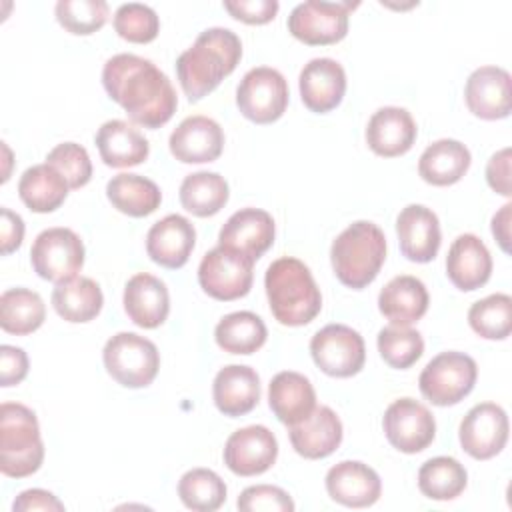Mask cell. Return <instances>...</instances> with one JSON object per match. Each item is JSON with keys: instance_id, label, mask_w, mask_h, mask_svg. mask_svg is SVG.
<instances>
[{"instance_id": "cell-1", "label": "cell", "mask_w": 512, "mask_h": 512, "mask_svg": "<svg viewBox=\"0 0 512 512\" xmlns=\"http://www.w3.org/2000/svg\"><path fill=\"white\" fill-rule=\"evenodd\" d=\"M106 94L124 108L128 118L144 128L164 126L178 108V98L168 76L148 58L116 54L102 68Z\"/></svg>"}, {"instance_id": "cell-2", "label": "cell", "mask_w": 512, "mask_h": 512, "mask_svg": "<svg viewBox=\"0 0 512 512\" xmlns=\"http://www.w3.org/2000/svg\"><path fill=\"white\" fill-rule=\"evenodd\" d=\"M242 58V42L228 28H206L176 60L178 82L190 102L208 96Z\"/></svg>"}, {"instance_id": "cell-3", "label": "cell", "mask_w": 512, "mask_h": 512, "mask_svg": "<svg viewBox=\"0 0 512 512\" xmlns=\"http://www.w3.org/2000/svg\"><path fill=\"white\" fill-rule=\"evenodd\" d=\"M264 288L274 318L284 326H304L312 322L322 296L308 266L292 256L274 260L264 276Z\"/></svg>"}, {"instance_id": "cell-4", "label": "cell", "mask_w": 512, "mask_h": 512, "mask_svg": "<svg viewBox=\"0 0 512 512\" xmlns=\"http://www.w3.org/2000/svg\"><path fill=\"white\" fill-rule=\"evenodd\" d=\"M386 260V236L368 220L352 222L342 230L330 248V262L336 278L354 290L374 282Z\"/></svg>"}, {"instance_id": "cell-5", "label": "cell", "mask_w": 512, "mask_h": 512, "mask_svg": "<svg viewBox=\"0 0 512 512\" xmlns=\"http://www.w3.org/2000/svg\"><path fill=\"white\" fill-rule=\"evenodd\" d=\"M44 460L36 414L18 402L0 406V470L10 478L34 474Z\"/></svg>"}, {"instance_id": "cell-6", "label": "cell", "mask_w": 512, "mask_h": 512, "mask_svg": "<svg viewBox=\"0 0 512 512\" xmlns=\"http://www.w3.org/2000/svg\"><path fill=\"white\" fill-rule=\"evenodd\" d=\"M106 372L126 388H144L152 384L160 368V354L152 340L134 334H114L102 350Z\"/></svg>"}, {"instance_id": "cell-7", "label": "cell", "mask_w": 512, "mask_h": 512, "mask_svg": "<svg viewBox=\"0 0 512 512\" xmlns=\"http://www.w3.org/2000/svg\"><path fill=\"white\" fill-rule=\"evenodd\" d=\"M478 376L472 356L456 350L440 352L420 372L418 386L422 396L434 406H454L464 400Z\"/></svg>"}, {"instance_id": "cell-8", "label": "cell", "mask_w": 512, "mask_h": 512, "mask_svg": "<svg viewBox=\"0 0 512 512\" xmlns=\"http://www.w3.org/2000/svg\"><path fill=\"white\" fill-rule=\"evenodd\" d=\"M254 260L224 246L208 250L198 266V284L214 300H236L250 292Z\"/></svg>"}, {"instance_id": "cell-9", "label": "cell", "mask_w": 512, "mask_h": 512, "mask_svg": "<svg viewBox=\"0 0 512 512\" xmlns=\"http://www.w3.org/2000/svg\"><path fill=\"white\" fill-rule=\"evenodd\" d=\"M236 104L242 116L250 122H276L288 106L286 78L270 66L248 70L236 88Z\"/></svg>"}, {"instance_id": "cell-10", "label": "cell", "mask_w": 512, "mask_h": 512, "mask_svg": "<svg viewBox=\"0 0 512 512\" xmlns=\"http://www.w3.org/2000/svg\"><path fill=\"white\" fill-rule=\"evenodd\" d=\"M356 6L358 2H302L288 16V32L308 46L336 44L346 36L348 16Z\"/></svg>"}, {"instance_id": "cell-11", "label": "cell", "mask_w": 512, "mask_h": 512, "mask_svg": "<svg viewBox=\"0 0 512 512\" xmlns=\"http://www.w3.org/2000/svg\"><path fill=\"white\" fill-rule=\"evenodd\" d=\"M30 262L40 278L58 284L80 272L84 264V244L70 228H46L36 236L30 248Z\"/></svg>"}, {"instance_id": "cell-12", "label": "cell", "mask_w": 512, "mask_h": 512, "mask_svg": "<svg viewBox=\"0 0 512 512\" xmlns=\"http://www.w3.org/2000/svg\"><path fill=\"white\" fill-rule=\"evenodd\" d=\"M314 364L328 376L350 378L358 374L366 360L364 338L346 324H328L310 340Z\"/></svg>"}, {"instance_id": "cell-13", "label": "cell", "mask_w": 512, "mask_h": 512, "mask_svg": "<svg viewBox=\"0 0 512 512\" xmlns=\"http://www.w3.org/2000/svg\"><path fill=\"white\" fill-rule=\"evenodd\" d=\"M382 428L388 442L404 454L422 452L436 436L432 412L414 398L394 400L384 412Z\"/></svg>"}, {"instance_id": "cell-14", "label": "cell", "mask_w": 512, "mask_h": 512, "mask_svg": "<svg viewBox=\"0 0 512 512\" xmlns=\"http://www.w3.org/2000/svg\"><path fill=\"white\" fill-rule=\"evenodd\" d=\"M508 416L494 402H480L460 422V444L476 460H488L502 452L508 442Z\"/></svg>"}, {"instance_id": "cell-15", "label": "cell", "mask_w": 512, "mask_h": 512, "mask_svg": "<svg viewBox=\"0 0 512 512\" xmlns=\"http://www.w3.org/2000/svg\"><path fill=\"white\" fill-rule=\"evenodd\" d=\"M276 456V436L260 424L232 432L224 444V464L236 476H258L272 468Z\"/></svg>"}, {"instance_id": "cell-16", "label": "cell", "mask_w": 512, "mask_h": 512, "mask_svg": "<svg viewBox=\"0 0 512 512\" xmlns=\"http://www.w3.org/2000/svg\"><path fill=\"white\" fill-rule=\"evenodd\" d=\"M168 146L172 156L184 164L214 162L222 154L224 132L216 120L194 114L174 128Z\"/></svg>"}, {"instance_id": "cell-17", "label": "cell", "mask_w": 512, "mask_h": 512, "mask_svg": "<svg viewBox=\"0 0 512 512\" xmlns=\"http://www.w3.org/2000/svg\"><path fill=\"white\" fill-rule=\"evenodd\" d=\"M274 236V220L266 210L242 208L234 212L220 228L218 244L256 262L272 246Z\"/></svg>"}, {"instance_id": "cell-18", "label": "cell", "mask_w": 512, "mask_h": 512, "mask_svg": "<svg viewBox=\"0 0 512 512\" xmlns=\"http://www.w3.org/2000/svg\"><path fill=\"white\" fill-rule=\"evenodd\" d=\"M468 110L482 120H500L510 114V74L500 66L476 68L464 86Z\"/></svg>"}, {"instance_id": "cell-19", "label": "cell", "mask_w": 512, "mask_h": 512, "mask_svg": "<svg viewBox=\"0 0 512 512\" xmlns=\"http://www.w3.org/2000/svg\"><path fill=\"white\" fill-rule=\"evenodd\" d=\"M328 496L348 508H368L382 494V482L374 468L358 460L334 464L326 474Z\"/></svg>"}, {"instance_id": "cell-20", "label": "cell", "mask_w": 512, "mask_h": 512, "mask_svg": "<svg viewBox=\"0 0 512 512\" xmlns=\"http://www.w3.org/2000/svg\"><path fill=\"white\" fill-rule=\"evenodd\" d=\"M396 234L400 252L412 262H430L440 250L442 234L438 216L422 204H408L400 210Z\"/></svg>"}, {"instance_id": "cell-21", "label": "cell", "mask_w": 512, "mask_h": 512, "mask_svg": "<svg viewBox=\"0 0 512 512\" xmlns=\"http://www.w3.org/2000/svg\"><path fill=\"white\" fill-rule=\"evenodd\" d=\"M300 98L316 114L334 110L346 92V72L332 58H312L300 70Z\"/></svg>"}, {"instance_id": "cell-22", "label": "cell", "mask_w": 512, "mask_h": 512, "mask_svg": "<svg viewBox=\"0 0 512 512\" xmlns=\"http://www.w3.org/2000/svg\"><path fill=\"white\" fill-rule=\"evenodd\" d=\"M196 244L192 222L180 214H168L146 234V252L152 262L164 268H182Z\"/></svg>"}, {"instance_id": "cell-23", "label": "cell", "mask_w": 512, "mask_h": 512, "mask_svg": "<svg viewBox=\"0 0 512 512\" xmlns=\"http://www.w3.org/2000/svg\"><path fill=\"white\" fill-rule=\"evenodd\" d=\"M416 140V122L406 108H378L366 126V142L370 150L384 158L406 154Z\"/></svg>"}, {"instance_id": "cell-24", "label": "cell", "mask_w": 512, "mask_h": 512, "mask_svg": "<svg viewBox=\"0 0 512 512\" xmlns=\"http://www.w3.org/2000/svg\"><path fill=\"white\" fill-rule=\"evenodd\" d=\"M446 274L464 292L482 288L492 274V256L476 234H460L448 250Z\"/></svg>"}, {"instance_id": "cell-25", "label": "cell", "mask_w": 512, "mask_h": 512, "mask_svg": "<svg viewBox=\"0 0 512 512\" xmlns=\"http://www.w3.org/2000/svg\"><path fill=\"white\" fill-rule=\"evenodd\" d=\"M288 428L292 448L308 460L330 456L342 442V422L330 406H316L306 420Z\"/></svg>"}, {"instance_id": "cell-26", "label": "cell", "mask_w": 512, "mask_h": 512, "mask_svg": "<svg viewBox=\"0 0 512 512\" xmlns=\"http://www.w3.org/2000/svg\"><path fill=\"white\" fill-rule=\"evenodd\" d=\"M124 310L140 328H158L170 312V296L166 284L148 274H134L124 286Z\"/></svg>"}, {"instance_id": "cell-27", "label": "cell", "mask_w": 512, "mask_h": 512, "mask_svg": "<svg viewBox=\"0 0 512 512\" xmlns=\"http://www.w3.org/2000/svg\"><path fill=\"white\" fill-rule=\"evenodd\" d=\"M212 396L216 408L224 416H244L260 400V378L250 366L228 364L218 370L212 384Z\"/></svg>"}, {"instance_id": "cell-28", "label": "cell", "mask_w": 512, "mask_h": 512, "mask_svg": "<svg viewBox=\"0 0 512 512\" xmlns=\"http://www.w3.org/2000/svg\"><path fill=\"white\" fill-rule=\"evenodd\" d=\"M268 404L282 424L294 426L316 408V392L304 374L284 370L268 384Z\"/></svg>"}, {"instance_id": "cell-29", "label": "cell", "mask_w": 512, "mask_h": 512, "mask_svg": "<svg viewBox=\"0 0 512 512\" xmlns=\"http://www.w3.org/2000/svg\"><path fill=\"white\" fill-rule=\"evenodd\" d=\"M100 158L112 168H130L142 164L150 154V144L144 134L126 120L104 122L94 138Z\"/></svg>"}, {"instance_id": "cell-30", "label": "cell", "mask_w": 512, "mask_h": 512, "mask_svg": "<svg viewBox=\"0 0 512 512\" xmlns=\"http://www.w3.org/2000/svg\"><path fill=\"white\" fill-rule=\"evenodd\" d=\"M428 290L416 276H394L378 294V308L390 324L410 326L428 310Z\"/></svg>"}, {"instance_id": "cell-31", "label": "cell", "mask_w": 512, "mask_h": 512, "mask_svg": "<svg viewBox=\"0 0 512 512\" xmlns=\"http://www.w3.org/2000/svg\"><path fill=\"white\" fill-rule=\"evenodd\" d=\"M470 150L452 138L432 142L418 160V174L432 186L456 184L470 168Z\"/></svg>"}, {"instance_id": "cell-32", "label": "cell", "mask_w": 512, "mask_h": 512, "mask_svg": "<svg viewBox=\"0 0 512 512\" xmlns=\"http://www.w3.org/2000/svg\"><path fill=\"white\" fill-rule=\"evenodd\" d=\"M68 182L50 164H36L24 170L18 182V196L32 212L46 214L60 208L68 196Z\"/></svg>"}, {"instance_id": "cell-33", "label": "cell", "mask_w": 512, "mask_h": 512, "mask_svg": "<svg viewBox=\"0 0 512 512\" xmlns=\"http://www.w3.org/2000/svg\"><path fill=\"white\" fill-rule=\"evenodd\" d=\"M102 304V290L88 276L68 278L52 290V306L66 322H90L100 314Z\"/></svg>"}, {"instance_id": "cell-34", "label": "cell", "mask_w": 512, "mask_h": 512, "mask_svg": "<svg viewBox=\"0 0 512 512\" xmlns=\"http://www.w3.org/2000/svg\"><path fill=\"white\" fill-rule=\"evenodd\" d=\"M106 196L118 212L132 218L152 214L162 202V192L156 182L130 172L112 176L106 184Z\"/></svg>"}, {"instance_id": "cell-35", "label": "cell", "mask_w": 512, "mask_h": 512, "mask_svg": "<svg viewBox=\"0 0 512 512\" xmlns=\"http://www.w3.org/2000/svg\"><path fill=\"white\" fill-rule=\"evenodd\" d=\"M268 330L262 318L250 310L230 312L216 324V344L230 354H252L266 342Z\"/></svg>"}, {"instance_id": "cell-36", "label": "cell", "mask_w": 512, "mask_h": 512, "mask_svg": "<svg viewBox=\"0 0 512 512\" xmlns=\"http://www.w3.org/2000/svg\"><path fill=\"white\" fill-rule=\"evenodd\" d=\"M228 182L218 172L200 170L188 174L180 184V204L194 216L218 214L228 202Z\"/></svg>"}, {"instance_id": "cell-37", "label": "cell", "mask_w": 512, "mask_h": 512, "mask_svg": "<svg viewBox=\"0 0 512 512\" xmlns=\"http://www.w3.org/2000/svg\"><path fill=\"white\" fill-rule=\"evenodd\" d=\"M46 306L38 292L10 288L0 296V326L8 334L26 336L44 324Z\"/></svg>"}, {"instance_id": "cell-38", "label": "cell", "mask_w": 512, "mask_h": 512, "mask_svg": "<svg viewBox=\"0 0 512 512\" xmlns=\"http://www.w3.org/2000/svg\"><path fill=\"white\" fill-rule=\"evenodd\" d=\"M466 484V468L452 456L430 458L418 470V488L430 500H454Z\"/></svg>"}, {"instance_id": "cell-39", "label": "cell", "mask_w": 512, "mask_h": 512, "mask_svg": "<svg viewBox=\"0 0 512 512\" xmlns=\"http://www.w3.org/2000/svg\"><path fill=\"white\" fill-rule=\"evenodd\" d=\"M178 496L190 510L212 512L226 502V484L214 470L192 468L180 478Z\"/></svg>"}, {"instance_id": "cell-40", "label": "cell", "mask_w": 512, "mask_h": 512, "mask_svg": "<svg viewBox=\"0 0 512 512\" xmlns=\"http://www.w3.org/2000/svg\"><path fill=\"white\" fill-rule=\"evenodd\" d=\"M470 328L486 340H504L512 330V298L496 292L478 302L468 310Z\"/></svg>"}, {"instance_id": "cell-41", "label": "cell", "mask_w": 512, "mask_h": 512, "mask_svg": "<svg viewBox=\"0 0 512 512\" xmlns=\"http://www.w3.org/2000/svg\"><path fill=\"white\" fill-rule=\"evenodd\" d=\"M378 352L382 360L398 370H406L424 352L422 334L410 326L390 324L378 332Z\"/></svg>"}, {"instance_id": "cell-42", "label": "cell", "mask_w": 512, "mask_h": 512, "mask_svg": "<svg viewBox=\"0 0 512 512\" xmlns=\"http://www.w3.org/2000/svg\"><path fill=\"white\" fill-rule=\"evenodd\" d=\"M54 12L64 30L76 36H88L106 24L108 4L104 0H60Z\"/></svg>"}, {"instance_id": "cell-43", "label": "cell", "mask_w": 512, "mask_h": 512, "mask_svg": "<svg viewBox=\"0 0 512 512\" xmlns=\"http://www.w3.org/2000/svg\"><path fill=\"white\" fill-rule=\"evenodd\" d=\"M114 30L120 38L134 44H148L160 32L158 14L140 2H128L114 12Z\"/></svg>"}, {"instance_id": "cell-44", "label": "cell", "mask_w": 512, "mask_h": 512, "mask_svg": "<svg viewBox=\"0 0 512 512\" xmlns=\"http://www.w3.org/2000/svg\"><path fill=\"white\" fill-rule=\"evenodd\" d=\"M46 164L54 166L70 188H82L92 178V162L84 146L76 142H62L46 154Z\"/></svg>"}, {"instance_id": "cell-45", "label": "cell", "mask_w": 512, "mask_h": 512, "mask_svg": "<svg viewBox=\"0 0 512 512\" xmlns=\"http://www.w3.org/2000/svg\"><path fill=\"white\" fill-rule=\"evenodd\" d=\"M242 512H292L294 502L286 490L272 484H256L242 490L236 502Z\"/></svg>"}, {"instance_id": "cell-46", "label": "cell", "mask_w": 512, "mask_h": 512, "mask_svg": "<svg viewBox=\"0 0 512 512\" xmlns=\"http://www.w3.org/2000/svg\"><path fill=\"white\" fill-rule=\"evenodd\" d=\"M224 8L240 22L266 24L274 20L280 6L276 0H226Z\"/></svg>"}, {"instance_id": "cell-47", "label": "cell", "mask_w": 512, "mask_h": 512, "mask_svg": "<svg viewBox=\"0 0 512 512\" xmlns=\"http://www.w3.org/2000/svg\"><path fill=\"white\" fill-rule=\"evenodd\" d=\"M28 374V356L22 348L2 344L0 346V386H16Z\"/></svg>"}, {"instance_id": "cell-48", "label": "cell", "mask_w": 512, "mask_h": 512, "mask_svg": "<svg viewBox=\"0 0 512 512\" xmlns=\"http://www.w3.org/2000/svg\"><path fill=\"white\" fill-rule=\"evenodd\" d=\"M486 182L500 196H510V148H502L490 156L486 164Z\"/></svg>"}, {"instance_id": "cell-49", "label": "cell", "mask_w": 512, "mask_h": 512, "mask_svg": "<svg viewBox=\"0 0 512 512\" xmlns=\"http://www.w3.org/2000/svg\"><path fill=\"white\" fill-rule=\"evenodd\" d=\"M14 512H34V510H44V512H62L64 504L48 490L42 488H30L24 490L16 496L12 504Z\"/></svg>"}, {"instance_id": "cell-50", "label": "cell", "mask_w": 512, "mask_h": 512, "mask_svg": "<svg viewBox=\"0 0 512 512\" xmlns=\"http://www.w3.org/2000/svg\"><path fill=\"white\" fill-rule=\"evenodd\" d=\"M0 216V254L8 256L18 250L24 240V220L10 208H2Z\"/></svg>"}, {"instance_id": "cell-51", "label": "cell", "mask_w": 512, "mask_h": 512, "mask_svg": "<svg viewBox=\"0 0 512 512\" xmlns=\"http://www.w3.org/2000/svg\"><path fill=\"white\" fill-rule=\"evenodd\" d=\"M510 212L512 204L506 202L492 218V234L506 254L510 252Z\"/></svg>"}, {"instance_id": "cell-52", "label": "cell", "mask_w": 512, "mask_h": 512, "mask_svg": "<svg viewBox=\"0 0 512 512\" xmlns=\"http://www.w3.org/2000/svg\"><path fill=\"white\" fill-rule=\"evenodd\" d=\"M2 150H4V156H6V158H4V160H6V172L2 174V182H6V180H8V176H10L8 166H10V156H12V154H10V148L6 146V142H2Z\"/></svg>"}]
</instances>
